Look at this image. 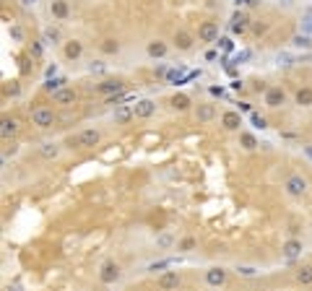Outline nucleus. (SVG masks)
<instances>
[{
  "label": "nucleus",
  "instance_id": "4468645a",
  "mask_svg": "<svg viewBox=\"0 0 312 291\" xmlns=\"http://www.w3.org/2000/svg\"><path fill=\"white\" fill-rule=\"evenodd\" d=\"M302 252V240H296V237H292V240H286L284 242V247H281V255L289 257V260H294L296 255Z\"/></svg>",
  "mask_w": 312,
  "mask_h": 291
},
{
  "label": "nucleus",
  "instance_id": "393cba45",
  "mask_svg": "<svg viewBox=\"0 0 312 291\" xmlns=\"http://www.w3.org/2000/svg\"><path fill=\"white\" fill-rule=\"evenodd\" d=\"M117 50H120L117 39H104L102 42V52H104V55H117Z\"/></svg>",
  "mask_w": 312,
  "mask_h": 291
},
{
  "label": "nucleus",
  "instance_id": "f704fd0d",
  "mask_svg": "<svg viewBox=\"0 0 312 291\" xmlns=\"http://www.w3.org/2000/svg\"><path fill=\"white\" fill-rule=\"evenodd\" d=\"M47 39H50V42L57 39V32H55V29H47Z\"/></svg>",
  "mask_w": 312,
  "mask_h": 291
},
{
  "label": "nucleus",
  "instance_id": "0eeeda50",
  "mask_svg": "<svg viewBox=\"0 0 312 291\" xmlns=\"http://www.w3.org/2000/svg\"><path fill=\"white\" fill-rule=\"evenodd\" d=\"M154 112H156V102L141 99V102H135V107H133V117H138V120H148Z\"/></svg>",
  "mask_w": 312,
  "mask_h": 291
},
{
  "label": "nucleus",
  "instance_id": "4c0bfd02",
  "mask_svg": "<svg viewBox=\"0 0 312 291\" xmlns=\"http://www.w3.org/2000/svg\"><path fill=\"white\" fill-rule=\"evenodd\" d=\"M8 291H21V286H8Z\"/></svg>",
  "mask_w": 312,
  "mask_h": 291
},
{
  "label": "nucleus",
  "instance_id": "a878e982",
  "mask_svg": "<svg viewBox=\"0 0 312 291\" xmlns=\"http://www.w3.org/2000/svg\"><path fill=\"white\" fill-rule=\"evenodd\" d=\"M39 151H42V156H44V159H55V156L60 154V148H57L55 143H42V148H39Z\"/></svg>",
  "mask_w": 312,
  "mask_h": 291
},
{
  "label": "nucleus",
  "instance_id": "39448f33",
  "mask_svg": "<svg viewBox=\"0 0 312 291\" xmlns=\"http://www.w3.org/2000/svg\"><path fill=\"white\" fill-rule=\"evenodd\" d=\"M96 91L104 94V96L123 94V91H125V81H120V78H107V81H102V84L96 86Z\"/></svg>",
  "mask_w": 312,
  "mask_h": 291
},
{
  "label": "nucleus",
  "instance_id": "f03ea898",
  "mask_svg": "<svg viewBox=\"0 0 312 291\" xmlns=\"http://www.w3.org/2000/svg\"><path fill=\"white\" fill-rule=\"evenodd\" d=\"M55 112H52L50 107H37L34 112H32V122L37 125L39 130H47V128H52L55 125Z\"/></svg>",
  "mask_w": 312,
  "mask_h": 291
},
{
  "label": "nucleus",
  "instance_id": "473e14b6",
  "mask_svg": "<svg viewBox=\"0 0 312 291\" xmlns=\"http://www.w3.org/2000/svg\"><path fill=\"white\" fill-rule=\"evenodd\" d=\"M169 244H172V237H169V234H162V237H159V247H169Z\"/></svg>",
  "mask_w": 312,
  "mask_h": 291
},
{
  "label": "nucleus",
  "instance_id": "a211bd4d",
  "mask_svg": "<svg viewBox=\"0 0 312 291\" xmlns=\"http://www.w3.org/2000/svg\"><path fill=\"white\" fill-rule=\"evenodd\" d=\"M247 26H250V16H247L245 11H237V13L232 16V32H234V34H242Z\"/></svg>",
  "mask_w": 312,
  "mask_h": 291
},
{
  "label": "nucleus",
  "instance_id": "2eb2a0df",
  "mask_svg": "<svg viewBox=\"0 0 312 291\" xmlns=\"http://www.w3.org/2000/svg\"><path fill=\"white\" fill-rule=\"evenodd\" d=\"M50 13L55 16L57 21H65L71 16V8H68V0H52L50 3Z\"/></svg>",
  "mask_w": 312,
  "mask_h": 291
},
{
  "label": "nucleus",
  "instance_id": "9b49d317",
  "mask_svg": "<svg viewBox=\"0 0 312 291\" xmlns=\"http://www.w3.org/2000/svg\"><path fill=\"white\" fill-rule=\"evenodd\" d=\"M120 278V265L117 263H104L102 273H99V281L102 283H115Z\"/></svg>",
  "mask_w": 312,
  "mask_h": 291
},
{
  "label": "nucleus",
  "instance_id": "cd10ccee",
  "mask_svg": "<svg viewBox=\"0 0 312 291\" xmlns=\"http://www.w3.org/2000/svg\"><path fill=\"white\" fill-rule=\"evenodd\" d=\"M8 36L13 42H24V29H21L18 24H13V26H8Z\"/></svg>",
  "mask_w": 312,
  "mask_h": 291
},
{
  "label": "nucleus",
  "instance_id": "ddd939ff",
  "mask_svg": "<svg viewBox=\"0 0 312 291\" xmlns=\"http://www.w3.org/2000/svg\"><path fill=\"white\" fill-rule=\"evenodd\" d=\"M177 286H180V275H177V271H169V273L159 275V289H162V291H174Z\"/></svg>",
  "mask_w": 312,
  "mask_h": 291
},
{
  "label": "nucleus",
  "instance_id": "c756f323",
  "mask_svg": "<svg viewBox=\"0 0 312 291\" xmlns=\"http://www.w3.org/2000/svg\"><path fill=\"white\" fill-rule=\"evenodd\" d=\"M130 117H133V109H117V112H115V122H120V125L128 122Z\"/></svg>",
  "mask_w": 312,
  "mask_h": 291
},
{
  "label": "nucleus",
  "instance_id": "f8f14e48",
  "mask_svg": "<svg viewBox=\"0 0 312 291\" xmlns=\"http://www.w3.org/2000/svg\"><path fill=\"white\" fill-rule=\"evenodd\" d=\"M63 55H65V60H78L83 55V44L78 39H68L65 47H63Z\"/></svg>",
  "mask_w": 312,
  "mask_h": 291
},
{
  "label": "nucleus",
  "instance_id": "f3484780",
  "mask_svg": "<svg viewBox=\"0 0 312 291\" xmlns=\"http://www.w3.org/2000/svg\"><path fill=\"white\" fill-rule=\"evenodd\" d=\"M193 34H187L185 29H180L177 34H174V47H177L180 52H187V50H193Z\"/></svg>",
  "mask_w": 312,
  "mask_h": 291
},
{
  "label": "nucleus",
  "instance_id": "72a5a7b5",
  "mask_svg": "<svg viewBox=\"0 0 312 291\" xmlns=\"http://www.w3.org/2000/svg\"><path fill=\"white\" fill-rule=\"evenodd\" d=\"M253 122H255V128H265V117H260V115H253Z\"/></svg>",
  "mask_w": 312,
  "mask_h": 291
},
{
  "label": "nucleus",
  "instance_id": "9d476101",
  "mask_svg": "<svg viewBox=\"0 0 312 291\" xmlns=\"http://www.w3.org/2000/svg\"><path fill=\"white\" fill-rule=\"evenodd\" d=\"M221 125H224V130H239V125H242V117H239V112H234V109H226L224 115H221Z\"/></svg>",
  "mask_w": 312,
  "mask_h": 291
},
{
  "label": "nucleus",
  "instance_id": "423d86ee",
  "mask_svg": "<svg viewBox=\"0 0 312 291\" xmlns=\"http://www.w3.org/2000/svg\"><path fill=\"white\" fill-rule=\"evenodd\" d=\"M205 283H208L211 289L224 286V283H226V271H224V268H219V265L208 268V271H205Z\"/></svg>",
  "mask_w": 312,
  "mask_h": 291
},
{
  "label": "nucleus",
  "instance_id": "412c9836",
  "mask_svg": "<svg viewBox=\"0 0 312 291\" xmlns=\"http://www.w3.org/2000/svg\"><path fill=\"white\" fill-rule=\"evenodd\" d=\"M0 136L5 140L16 136V120H11V117H3V122H0Z\"/></svg>",
  "mask_w": 312,
  "mask_h": 291
},
{
  "label": "nucleus",
  "instance_id": "6ab92c4d",
  "mask_svg": "<svg viewBox=\"0 0 312 291\" xmlns=\"http://www.w3.org/2000/svg\"><path fill=\"white\" fill-rule=\"evenodd\" d=\"M166 42H162V39H151L148 42V47H146V52H148V57H164L166 55Z\"/></svg>",
  "mask_w": 312,
  "mask_h": 291
},
{
  "label": "nucleus",
  "instance_id": "4be33fe9",
  "mask_svg": "<svg viewBox=\"0 0 312 291\" xmlns=\"http://www.w3.org/2000/svg\"><path fill=\"white\" fill-rule=\"evenodd\" d=\"M296 281H299L302 286H312V265H302L299 271H296Z\"/></svg>",
  "mask_w": 312,
  "mask_h": 291
},
{
  "label": "nucleus",
  "instance_id": "7c9ffc66",
  "mask_svg": "<svg viewBox=\"0 0 312 291\" xmlns=\"http://www.w3.org/2000/svg\"><path fill=\"white\" fill-rule=\"evenodd\" d=\"M237 273H239V275H245V278H253V275H257V271H255V268H250V265L237 268Z\"/></svg>",
  "mask_w": 312,
  "mask_h": 291
},
{
  "label": "nucleus",
  "instance_id": "e433bc0d",
  "mask_svg": "<svg viewBox=\"0 0 312 291\" xmlns=\"http://www.w3.org/2000/svg\"><path fill=\"white\" fill-rule=\"evenodd\" d=\"M21 3H24V5H26V8H29V5H34V3H37V0H21Z\"/></svg>",
  "mask_w": 312,
  "mask_h": 291
},
{
  "label": "nucleus",
  "instance_id": "bb28decb",
  "mask_svg": "<svg viewBox=\"0 0 312 291\" xmlns=\"http://www.w3.org/2000/svg\"><path fill=\"white\" fill-rule=\"evenodd\" d=\"M195 237H185V240H180V244H177V250L180 252H190V250H195Z\"/></svg>",
  "mask_w": 312,
  "mask_h": 291
},
{
  "label": "nucleus",
  "instance_id": "dca6fc26",
  "mask_svg": "<svg viewBox=\"0 0 312 291\" xmlns=\"http://www.w3.org/2000/svg\"><path fill=\"white\" fill-rule=\"evenodd\" d=\"M216 117V107L214 104H198L195 107V120L198 122H211Z\"/></svg>",
  "mask_w": 312,
  "mask_h": 291
},
{
  "label": "nucleus",
  "instance_id": "b1692460",
  "mask_svg": "<svg viewBox=\"0 0 312 291\" xmlns=\"http://www.w3.org/2000/svg\"><path fill=\"white\" fill-rule=\"evenodd\" d=\"M239 143H242V148H245V151H253V148H257V140H255L253 133H239Z\"/></svg>",
  "mask_w": 312,
  "mask_h": 291
},
{
  "label": "nucleus",
  "instance_id": "6e6552de",
  "mask_svg": "<svg viewBox=\"0 0 312 291\" xmlns=\"http://www.w3.org/2000/svg\"><path fill=\"white\" fill-rule=\"evenodd\" d=\"M198 39L201 42H216L219 39V24L216 21H205V24H201V29H198Z\"/></svg>",
  "mask_w": 312,
  "mask_h": 291
},
{
  "label": "nucleus",
  "instance_id": "5701e85b",
  "mask_svg": "<svg viewBox=\"0 0 312 291\" xmlns=\"http://www.w3.org/2000/svg\"><path fill=\"white\" fill-rule=\"evenodd\" d=\"M294 99H296L299 107H312V88H299Z\"/></svg>",
  "mask_w": 312,
  "mask_h": 291
},
{
  "label": "nucleus",
  "instance_id": "20e7f679",
  "mask_svg": "<svg viewBox=\"0 0 312 291\" xmlns=\"http://www.w3.org/2000/svg\"><path fill=\"white\" fill-rule=\"evenodd\" d=\"M263 102H265V107L278 109V107H284V104H286V91L281 86H271L268 91L263 94Z\"/></svg>",
  "mask_w": 312,
  "mask_h": 291
},
{
  "label": "nucleus",
  "instance_id": "aec40b11",
  "mask_svg": "<svg viewBox=\"0 0 312 291\" xmlns=\"http://www.w3.org/2000/svg\"><path fill=\"white\" fill-rule=\"evenodd\" d=\"M169 107H172L174 112H185V109H190V96H187V94H174L172 99H169Z\"/></svg>",
  "mask_w": 312,
  "mask_h": 291
},
{
  "label": "nucleus",
  "instance_id": "1a4fd4ad",
  "mask_svg": "<svg viewBox=\"0 0 312 291\" xmlns=\"http://www.w3.org/2000/svg\"><path fill=\"white\" fill-rule=\"evenodd\" d=\"M75 99H78V94L73 88H60V91L52 94V102L60 104V107H71V104H75Z\"/></svg>",
  "mask_w": 312,
  "mask_h": 291
},
{
  "label": "nucleus",
  "instance_id": "2f4dec72",
  "mask_svg": "<svg viewBox=\"0 0 312 291\" xmlns=\"http://www.w3.org/2000/svg\"><path fill=\"white\" fill-rule=\"evenodd\" d=\"M294 44H296V47H310V36L296 34V36H294Z\"/></svg>",
  "mask_w": 312,
  "mask_h": 291
},
{
  "label": "nucleus",
  "instance_id": "c9c22d12",
  "mask_svg": "<svg viewBox=\"0 0 312 291\" xmlns=\"http://www.w3.org/2000/svg\"><path fill=\"white\" fill-rule=\"evenodd\" d=\"M89 70H104V65H102V63H96V65L91 63V65H89Z\"/></svg>",
  "mask_w": 312,
  "mask_h": 291
},
{
  "label": "nucleus",
  "instance_id": "7ed1b4c3",
  "mask_svg": "<svg viewBox=\"0 0 312 291\" xmlns=\"http://www.w3.org/2000/svg\"><path fill=\"white\" fill-rule=\"evenodd\" d=\"M284 188H286V192H289L292 198H302V195H307V180H304L302 174H292V177H286Z\"/></svg>",
  "mask_w": 312,
  "mask_h": 291
},
{
  "label": "nucleus",
  "instance_id": "f257e3e1",
  "mask_svg": "<svg viewBox=\"0 0 312 291\" xmlns=\"http://www.w3.org/2000/svg\"><path fill=\"white\" fill-rule=\"evenodd\" d=\"M99 140H102L99 130L89 128V130H81L75 138L68 140V146H71V148H94V146H99Z\"/></svg>",
  "mask_w": 312,
  "mask_h": 291
},
{
  "label": "nucleus",
  "instance_id": "c85d7f7f",
  "mask_svg": "<svg viewBox=\"0 0 312 291\" xmlns=\"http://www.w3.org/2000/svg\"><path fill=\"white\" fill-rule=\"evenodd\" d=\"M63 84H65L63 78H50L47 84H44V88H47L50 94H55V91H60V88H63Z\"/></svg>",
  "mask_w": 312,
  "mask_h": 291
}]
</instances>
